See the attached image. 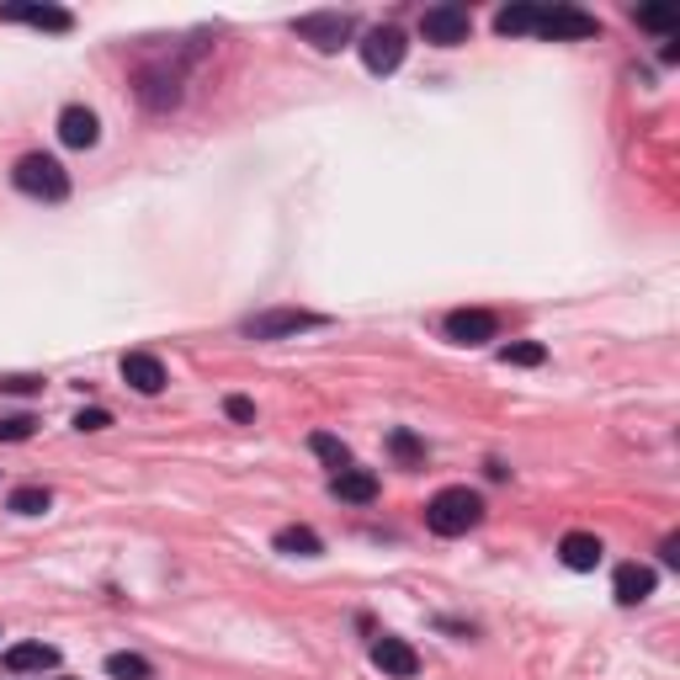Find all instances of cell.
Returning a JSON list of instances; mask_svg holds the SVG:
<instances>
[{"instance_id": "cell-1", "label": "cell", "mask_w": 680, "mask_h": 680, "mask_svg": "<svg viewBox=\"0 0 680 680\" xmlns=\"http://www.w3.org/2000/svg\"><path fill=\"white\" fill-rule=\"evenodd\" d=\"M479 521H484V500L463 484L431 494V505H426V527L437 537H463V532H474Z\"/></svg>"}, {"instance_id": "cell-2", "label": "cell", "mask_w": 680, "mask_h": 680, "mask_svg": "<svg viewBox=\"0 0 680 680\" xmlns=\"http://www.w3.org/2000/svg\"><path fill=\"white\" fill-rule=\"evenodd\" d=\"M11 181H16V192L43 197V202H64L70 197V176H64V165L53 154H22Z\"/></svg>"}, {"instance_id": "cell-3", "label": "cell", "mask_w": 680, "mask_h": 680, "mask_svg": "<svg viewBox=\"0 0 680 680\" xmlns=\"http://www.w3.org/2000/svg\"><path fill=\"white\" fill-rule=\"evenodd\" d=\"M532 33L537 38H553V43H580V38H595V16L575 11V5H537Z\"/></svg>"}, {"instance_id": "cell-4", "label": "cell", "mask_w": 680, "mask_h": 680, "mask_svg": "<svg viewBox=\"0 0 680 680\" xmlns=\"http://www.w3.org/2000/svg\"><path fill=\"white\" fill-rule=\"evenodd\" d=\"M325 314H308V308H266V314H250L244 319V336L250 340H288L303 330H319Z\"/></svg>"}, {"instance_id": "cell-5", "label": "cell", "mask_w": 680, "mask_h": 680, "mask_svg": "<svg viewBox=\"0 0 680 680\" xmlns=\"http://www.w3.org/2000/svg\"><path fill=\"white\" fill-rule=\"evenodd\" d=\"M420 33H426V43H437V49H457V43H468V33H474V16H468V5H431L426 16H420Z\"/></svg>"}, {"instance_id": "cell-6", "label": "cell", "mask_w": 680, "mask_h": 680, "mask_svg": "<svg viewBox=\"0 0 680 680\" xmlns=\"http://www.w3.org/2000/svg\"><path fill=\"white\" fill-rule=\"evenodd\" d=\"M404 33L399 27H373L367 38H362V64L373 70V75H393L399 64H404Z\"/></svg>"}, {"instance_id": "cell-7", "label": "cell", "mask_w": 680, "mask_h": 680, "mask_svg": "<svg viewBox=\"0 0 680 680\" xmlns=\"http://www.w3.org/2000/svg\"><path fill=\"white\" fill-rule=\"evenodd\" d=\"M298 38H308L319 53H336L351 38V16L340 11H319V16H298Z\"/></svg>"}, {"instance_id": "cell-8", "label": "cell", "mask_w": 680, "mask_h": 680, "mask_svg": "<svg viewBox=\"0 0 680 680\" xmlns=\"http://www.w3.org/2000/svg\"><path fill=\"white\" fill-rule=\"evenodd\" d=\"M494 330H500V319L489 308H452L446 314V340H457V345H484V340H494Z\"/></svg>"}, {"instance_id": "cell-9", "label": "cell", "mask_w": 680, "mask_h": 680, "mask_svg": "<svg viewBox=\"0 0 680 680\" xmlns=\"http://www.w3.org/2000/svg\"><path fill=\"white\" fill-rule=\"evenodd\" d=\"M0 22H27V27H43V33H70V27H75L70 11H59V5H33V0L0 5Z\"/></svg>"}, {"instance_id": "cell-10", "label": "cell", "mask_w": 680, "mask_h": 680, "mask_svg": "<svg viewBox=\"0 0 680 680\" xmlns=\"http://www.w3.org/2000/svg\"><path fill=\"white\" fill-rule=\"evenodd\" d=\"M373 665H378L383 676H393V680H415L420 654H415L404 638H378V643H373Z\"/></svg>"}, {"instance_id": "cell-11", "label": "cell", "mask_w": 680, "mask_h": 680, "mask_svg": "<svg viewBox=\"0 0 680 680\" xmlns=\"http://www.w3.org/2000/svg\"><path fill=\"white\" fill-rule=\"evenodd\" d=\"M123 383H128L134 393H149V399H154V393L165 389V367H160V356H149V351H128V356H123Z\"/></svg>"}, {"instance_id": "cell-12", "label": "cell", "mask_w": 680, "mask_h": 680, "mask_svg": "<svg viewBox=\"0 0 680 680\" xmlns=\"http://www.w3.org/2000/svg\"><path fill=\"white\" fill-rule=\"evenodd\" d=\"M59 139L70 149H91L101 139L97 112H91V106H64V112H59Z\"/></svg>"}, {"instance_id": "cell-13", "label": "cell", "mask_w": 680, "mask_h": 680, "mask_svg": "<svg viewBox=\"0 0 680 680\" xmlns=\"http://www.w3.org/2000/svg\"><path fill=\"white\" fill-rule=\"evenodd\" d=\"M601 537H590V532H569L564 542H558V558H564V569H575V575H590L595 564H601Z\"/></svg>"}, {"instance_id": "cell-14", "label": "cell", "mask_w": 680, "mask_h": 680, "mask_svg": "<svg viewBox=\"0 0 680 680\" xmlns=\"http://www.w3.org/2000/svg\"><path fill=\"white\" fill-rule=\"evenodd\" d=\"M330 494H336V500H351V505H373V500H378V474H367V468H340L336 479H330Z\"/></svg>"}, {"instance_id": "cell-15", "label": "cell", "mask_w": 680, "mask_h": 680, "mask_svg": "<svg viewBox=\"0 0 680 680\" xmlns=\"http://www.w3.org/2000/svg\"><path fill=\"white\" fill-rule=\"evenodd\" d=\"M53 665H59L53 643H16V648H5V670L11 676H33V670H53Z\"/></svg>"}, {"instance_id": "cell-16", "label": "cell", "mask_w": 680, "mask_h": 680, "mask_svg": "<svg viewBox=\"0 0 680 680\" xmlns=\"http://www.w3.org/2000/svg\"><path fill=\"white\" fill-rule=\"evenodd\" d=\"M612 590H617L622 606H638V601L654 595V569H648V564H622V569L612 575Z\"/></svg>"}, {"instance_id": "cell-17", "label": "cell", "mask_w": 680, "mask_h": 680, "mask_svg": "<svg viewBox=\"0 0 680 680\" xmlns=\"http://www.w3.org/2000/svg\"><path fill=\"white\" fill-rule=\"evenodd\" d=\"M277 553H288V558H319L325 542H319V532H308V527H282V532H277Z\"/></svg>"}, {"instance_id": "cell-18", "label": "cell", "mask_w": 680, "mask_h": 680, "mask_svg": "<svg viewBox=\"0 0 680 680\" xmlns=\"http://www.w3.org/2000/svg\"><path fill=\"white\" fill-rule=\"evenodd\" d=\"M5 505H11L16 516H43V511L53 505V494L43 484H22V489H11V500H5Z\"/></svg>"}, {"instance_id": "cell-19", "label": "cell", "mask_w": 680, "mask_h": 680, "mask_svg": "<svg viewBox=\"0 0 680 680\" xmlns=\"http://www.w3.org/2000/svg\"><path fill=\"white\" fill-rule=\"evenodd\" d=\"M532 16L537 5H505V11H494V33L500 38H521V33H532Z\"/></svg>"}, {"instance_id": "cell-20", "label": "cell", "mask_w": 680, "mask_h": 680, "mask_svg": "<svg viewBox=\"0 0 680 680\" xmlns=\"http://www.w3.org/2000/svg\"><path fill=\"white\" fill-rule=\"evenodd\" d=\"M308 452H314V457H325L336 474H340V468H351V446H345L340 437H330V431H314V437H308Z\"/></svg>"}, {"instance_id": "cell-21", "label": "cell", "mask_w": 680, "mask_h": 680, "mask_svg": "<svg viewBox=\"0 0 680 680\" xmlns=\"http://www.w3.org/2000/svg\"><path fill=\"white\" fill-rule=\"evenodd\" d=\"M144 101L149 106H176L181 101V91H176V75H144Z\"/></svg>"}, {"instance_id": "cell-22", "label": "cell", "mask_w": 680, "mask_h": 680, "mask_svg": "<svg viewBox=\"0 0 680 680\" xmlns=\"http://www.w3.org/2000/svg\"><path fill=\"white\" fill-rule=\"evenodd\" d=\"M500 362H505V367H542V362H547V351H542L537 340H516V345H505V351H500Z\"/></svg>"}, {"instance_id": "cell-23", "label": "cell", "mask_w": 680, "mask_h": 680, "mask_svg": "<svg viewBox=\"0 0 680 680\" xmlns=\"http://www.w3.org/2000/svg\"><path fill=\"white\" fill-rule=\"evenodd\" d=\"M106 676L112 680H149V659L144 654H112V659H106Z\"/></svg>"}, {"instance_id": "cell-24", "label": "cell", "mask_w": 680, "mask_h": 680, "mask_svg": "<svg viewBox=\"0 0 680 680\" xmlns=\"http://www.w3.org/2000/svg\"><path fill=\"white\" fill-rule=\"evenodd\" d=\"M33 426H38L33 415H11V420H0V441H27Z\"/></svg>"}, {"instance_id": "cell-25", "label": "cell", "mask_w": 680, "mask_h": 680, "mask_svg": "<svg viewBox=\"0 0 680 680\" xmlns=\"http://www.w3.org/2000/svg\"><path fill=\"white\" fill-rule=\"evenodd\" d=\"M389 446L399 452V457H404V463H420V457H426V452H420V441L410 437V431H393V437H389Z\"/></svg>"}, {"instance_id": "cell-26", "label": "cell", "mask_w": 680, "mask_h": 680, "mask_svg": "<svg viewBox=\"0 0 680 680\" xmlns=\"http://www.w3.org/2000/svg\"><path fill=\"white\" fill-rule=\"evenodd\" d=\"M638 22H643V27H654V33H670V27H676V11L654 5V11H638Z\"/></svg>"}, {"instance_id": "cell-27", "label": "cell", "mask_w": 680, "mask_h": 680, "mask_svg": "<svg viewBox=\"0 0 680 680\" xmlns=\"http://www.w3.org/2000/svg\"><path fill=\"white\" fill-rule=\"evenodd\" d=\"M106 426H112L106 410H80V415H75V431H106Z\"/></svg>"}, {"instance_id": "cell-28", "label": "cell", "mask_w": 680, "mask_h": 680, "mask_svg": "<svg viewBox=\"0 0 680 680\" xmlns=\"http://www.w3.org/2000/svg\"><path fill=\"white\" fill-rule=\"evenodd\" d=\"M224 410H229V420H240V426H250V420H255V404H250V399H240V393H235V399H224Z\"/></svg>"}, {"instance_id": "cell-29", "label": "cell", "mask_w": 680, "mask_h": 680, "mask_svg": "<svg viewBox=\"0 0 680 680\" xmlns=\"http://www.w3.org/2000/svg\"><path fill=\"white\" fill-rule=\"evenodd\" d=\"M43 389V378H0V393H33Z\"/></svg>"}, {"instance_id": "cell-30", "label": "cell", "mask_w": 680, "mask_h": 680, "mask_svg": "<svg viewBox=\"0 0 680 680\" xmlns=\"http://www.w3.org/2000/svg\"><path fill=\"white\" fill-rule=\"evenodd\" d=\"M665 564H680V537H665Z\"/></svg>"}]
</instances>
